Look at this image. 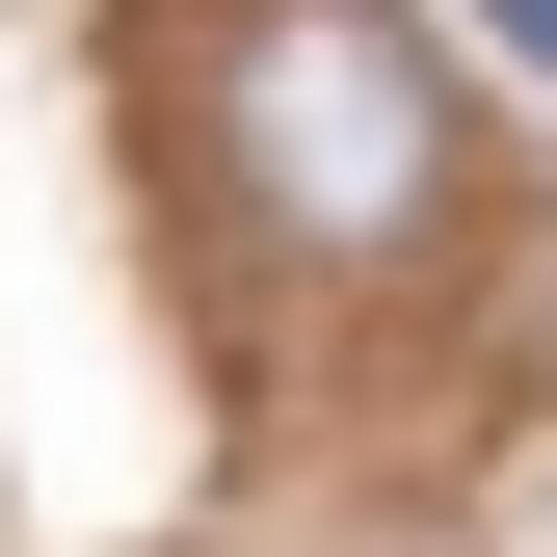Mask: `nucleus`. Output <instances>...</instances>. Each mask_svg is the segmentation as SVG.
I'll use <instances>...</instances> for the list:
<instances>
[{
  "instance_id": "f257e3e1",
  "label": "nucleus",
  "mask_w": 557,
  "mask_h": 557,
  "mask_svg": "<svg viewBox=\"0 0 557 557\" xmlns=\"http://www.w3.org/2000/svg\"><path fill=\"white\" fill-rule=\"evenodd\" d=\"M213 133H239L265 239H319V265L425 239V186H451V133H425V53H398L372 0H239V53H213Z\"/></svg>"
},
{
  "instance_id": "f03ea898",
  "label": "nucleus",
  "mask_w": 557,
  "mask_h": 557,
  "mask_svg": "<svg viewBox=\"0 0 557 557\" xmlns=\"http://www.w3.org/2000/svg\"><path fill=\"white\" fill-rule=\"evenodd\" d=\"M478 27H505V53H531V81H557V0H478Z\"/></svg>"
}]
</instances>
